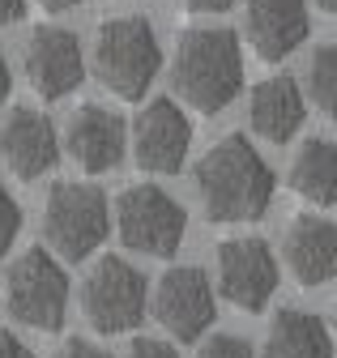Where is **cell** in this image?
<instances>
[{"mask_svg":"<svg viewBox=\"0 0 337 358\" xmlns=\"http://www.w3.org/2000/svg\"><path fill=\"white\" fill-rule=\"evenodd\" d=\"M124 358H180V354L166 345V341H158V337H137Z\"/></svg>","mask_w":337,"mask_h":358,"instance_id":"cell-22","label":"cell"},{"mask_svg":"<svg viewBox=\"0 0 337 358\" xmlns=\"http://www.w3.org/2000/svg\"><path fill=\"white\" fill-rule=\"evenodd\" d=\"M278 179L248 137L231 132L196 162V192L209 222H257L273 205Z\"/></svg>","mask_w":337,"mask_h":358,"instance_id":"cell-1","label":"cell"},{"mask_svg":"<svg viewBox=\"0 0 337 358\" xmlns=\"http://www.w3.org/2000/svg\"><path fill=\"white\" fill-rule=\"evenodd\" d=\"M0 358H34V350L17 337V333H9V329H0Z\"/></svg>","mask_w":337,"mask_h":358,"instance_id":"cell-24","label":"cell"},{"mask_svg":"<svg viewBox=\"0 0 337 358\" xmlns=\"http://www.w3.org/2000/svg\"><path fill=\"white\" fill-rule=\"evenodd\" d=\"M64 150H69V158L86 175H107V171H115L124 162V150H129V128H124L120 111L99 107V103H81L69 115Z\"/></svg>","mask_w":337,"mask_h":358,"instance_id":"cell-12","label":"cell"},{"mask_svg":"<svg viewBox=\"0 0 337 358\" xmlns=\"http://www.w3.org/2000/svg\"><path fill=\"white\" fill-rule=\"evenodd\" d=\"M286 268L299 286H324L337 273V231L324 213H294L282 235Z\"/></svg>","mask_w":337,"mask_h":358,"instance_id":"cell-15","label":"cell"},{"mask_svg":"<svg viewBox=\"0 0 337 358\" xmlns=\"http://www.w3.org/2000/svg\"><path fill=\"white\" fill-rule=\"evenodd\" d=\"M196 358H257V354H252V345L243 337H235V333H214V337L201 341Z\"/></svg>","mask_w":337,"mask_h":358,"instance_id":"cell-20","label":"cell"},{"mask_svg":"<svg viewBox=\"0 0 337 358\" xmlns=\"http://www.w3.org/2000/svg\"><path fill=\"white\" fill-rule=\"evenodd\" d=\"M243 34L261 60H286L312 34L308 0H243Z\"/></svg>","mask_w":337,"mask_h":358,"instance_id":"cell-14","label":"cell"},{"mask_svg":"<svg viewBox=\"0 0 337 358\" xmlns=\"http://www.w3.org/2000/svg\"><path fill=\"white\" fill-rule=\"evenodd\" d=\"M17 231H22V205L13 201V192H9V188H0V256L13 248Z\"/></svg>","mask_w":337,"mask_h":358,"instance_id":"cell-21","label":"cell"},{"mask_svg":"<svg viewBox=\"0 0 337 358\" xmlns=\"http://www.w3.org/2000/svg\"><path fill=\"white\" fill-rule=\"evenodd\" d=\"M48 13H64V9H77V5H86V0H38Z\"/></svg>","mask_w":337,"mask_h":358,"instance_id":"cell-28","label":"cell"},{"mask_svg":"<svg viewBox=\"0 0 337 358\" xmlns=\"http://www.w3.org/2000/svg\"><path fill=\"white\" fill-rule=\"evenodd\" d=\"M0 158L17 179H38L48 175L60 162V137H56V124L34 111V107H17L9 111L5 128H0Z\"/></svg>","mask_w":337,"mask_h":358,"instance_id":"cell-13","label":"cell"},{"mask_svg":"<svg viewBox=\"0 0 337 358\" xmlns=\"http://www.w3.org/2000/svg\"><path fill=\"white\" fill-rule=\"evenodd\" d=\"M26 17V0H0V26H13Z\"/></svg>","mask_w":337,"mask_h":358,"instance_id":"cell-25","label":"cell"},{"mask_svg":"<svg viewBox=\"0 0 337 358\" xmlns=\"http://www.w3.org/2000/svg\"><path fill=\"white\" fill-rule=\"evenodd\" d=\"M248 120H252V128H257L265 141L286 145L294 132L303 128V120H308L303 90L294 85L290 77L257 81V85H252V99H248Z\"/></svg>","mask_w":337,"mask_h":358,"instance_id":"cell-16","label":"cell"},{"mask_svg":"<svg viewBox=\"0 0 337 358\" xmlns=\"http://www.w3.org/2000/svg\"><path fill=\"white\" fill-rule=\"evenodd\" d=\"M235 5V0H188V9H196V13H227Z\"/></svg>","mask_w":337,"mask_h":358,"instance_id":"cell-26","label":"cell"},{"mask_svg":"<svg viewBox=\"0 0 337 358\" xmlns=\"http://www.w3.org/2000/svg\"><path fill=\"white\" fill-rule=\"evenodd\" d=\"M171 85L201 115H218L227 103H235V94L243 90L239 34L222 26L184 30L175 43V56H171Z\"/></svg>","mask_w":337,"mask_h":358,"instance_id":"cell-2","label":"cell"},{"mask_svg":"<svg viewBox=\"0 0 337 358\" xmlns=\"http://www.w3.org/2000/svg\"><path fill=\"white\" fill-rule=\"evenodd\" d=\"M9 90H13V77H9V64H5V52H0V107L9 103Z\"/></svg>","mask_w":337,"mask_h":358,"instance_id":"cell-27","label":"cell"},{"mask_svg":"<svg viewBox=\"0 0 337 358\" xmlns=\"http://www.w3.org/2000/svg\"><path fill=\"white\" fill-rule=\"evenodd\" d=\"M52 358H111V354H107V350H99V345H94V341H86V337H69Z\"/></svg>","mask_w":337,"mask_h":358,"instance_id":"cell-23","label":"cell"},{"mask_svg":"<svg viewBox=\"0 0 337 358\" xmlns=\"http://www.w3.org/2000/svg\"><path fill=\"white\" fill-rule=\"evenodd\" d=\"M86 77L81 38L64 26H34L26 43V81L38 99H64Z\"/></svg>","mask_w":337,"mask_h":358,"instance_id":"cell-10","label":"cell"},{"mask_svg":"<svg viewBox=\"0 0 337 358\" xmlns=\"http://www.w3.org/2000/svg\"><path fill=\"white\" fill-rule=\"evenodd\" d=\"M158 69H162V48L145 17H111L99 26L94 73L115 99H124V103L145 99Z\"/></svg>","mask_w":337,"mask_h":358,"instance_id":"cell-3","label":"cell"},{"mask_svg":"<svg viewBox=\"0 0 337 358\" xmlns=\"http://www.w3.org/2000/svg\"><path fill=\"white\" fill-rule=\"evenodd\" d=\"M115 231L124 248L141 256H175L188 231V213L158 184H133L115 201Z\"/></svg>","mask_w":337,"mask_h":358,"instance_id":"cell-6","label":"cell"},{"mask_svg":"<svg viewBox=\"0 0 337 358\" xmlns=\"http://www.w3.org/2000/svg\"><path fill=\"white\" fill-rule=\"evenodd\" d=\"M265 358H333V333L324 316L303 307H282L265 337Z\"/></svg>","mask_w":337,"mask_h":358,"instance_id":"cell-17","label":"cell"},{"mask_svg":"<svg viewBox=\"0 0 337 358\" xmlns=\"http://www.w3.org/2000/svg\"><path fill=\"white\" fill-rule=\"evenodd\" d=\"M5 303H9V316L30 324V329H43V333L64 329V316H69V273H64V264L48 248L22 252L9 264Z\"/></svg>","mask_w":337,"mask_h":358,"instance_id":"cell-5","label":"cell"},{"mask_svg":"<svg viewBox=\"0 0 337 358\" xmlns=\"http://www.w3.org/2000/svg\"><path fill=\"white\" fill-rule=\"evenodd\" d=\"M316 9L320 13H337V0H316Z\"/></svg>","mask_w":337,"mask_h":358,"instance_id":"cell-29","label":"cell"},{"mask_svg":"<svg viewBox=\"0 0 337 358\" xmlns=\"http://www.w3.org/2000/svg\"><path fill=\"white\" fill-rule=\"evenodd\" d=\"M308 99H312L324 115L337 111V48H333V43L316 48V56H312V69H308Z\"/></svg>","mask_w":337,"mask_h":358,"instance_id":"cell-19","label":"cell"},{"mask_svg":"<svg viewBox=\"0 0 337 358\" xmlns=\"http://www.w3.org/2000/svg\"><path fill=\"white\" fill-rule=\"evenodd\" d=\"M290 188L320 209H329L337 201V150L329 137L303 141V150L290 162Z\"/></svg>","mask_w":337,"mask_h":358,"instance_id":"cell-18","label":"cell"},{"mask_svg":"<svg viewBox=\"0 0 337 358\" xmlns=\"http://www.w3.org/2000/svg\"><path fill=\"white\" fill-rule=\"evenodd\" d=\"M150 286L145 273L124 256H99V264L81 282V311L99 333H129L145 320Z\"/></svg>","mask_w":337,"mask_h":358,"instance_id":"cell-7","label":"cell"},{"mask_svg":"<svg viewBox=\"0 0 337 358\" xmlns=\"http://www.w3.org/2000/svg\"><path fill=\"white\" fill-rule=\"evenodd\" d=\"M278 282H282V268L265 239L243 235V239L218 243V290L239 311H265L269 299L278 294Z\"/></svg>","mask_w":337,"mask_h":358,"instance_id":"cell-9","label":"cell"},{"mask_svg":"<svg viewBox=\"0 0 337 358\" xmlns=\"http://www.w3.org/2000/svg\"><path fill=\"white\" fill-rule=\"evenodd\" d=\"M145 311H154V320L175 341H201V333L218 316V303H214V286L196 264H175L150 290Z\"/></svg>","mask_w":337,"mask_h":358,"instance_id":"cell-8","label":"cell"},{"mask_svg":"<svg viewBox=\"0 0 337 358\" xmlns=\"http://www.w3.org/2000/svg\"><path fill=\"white\" fill-rule=\"evenodd\" d=\"M111 231V205L99 184L60 179L43 205V235L48 248L64 260H86Z\"/></svg>","mask_w":337,"mask_h":358,"instance_id":"cell-4","label":"cell"},{"mask_svg":"<svg viewBox=\"0 0 337 358\" xmlns=\"http://www.w3.org/2000/svg\"><path fill=\"white\" fill-rule=\"evenodd\" d=\"M192 145V124L171 99H154L133 124V158L150 175H175Z\"/></svg>","mask_w":337,"mask_h":358,"instance_id":"cell-11","label":"cell"}]
</instances>
